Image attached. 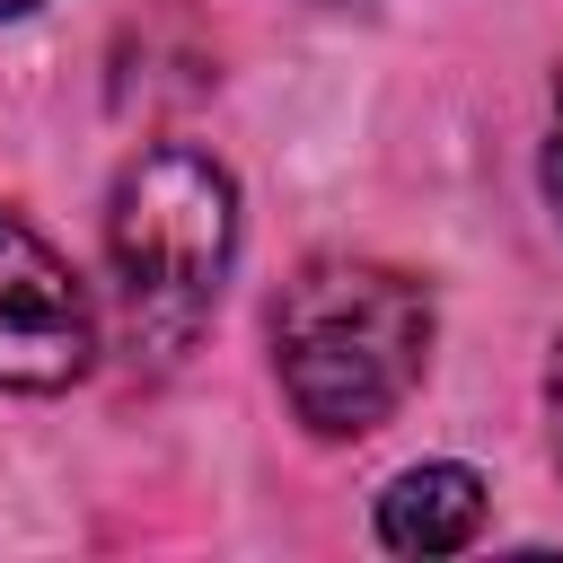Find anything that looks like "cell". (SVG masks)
Segmentation results:
<instances>
[{"mask_svg": "<svg viewBox=\"0 0 563 563\" xmlns=\"http://www.w3.org/2000/svg\"><path fill=\"white\" fill-rule=\"evenodd\" d=\"M545 440H554V466H563V334L545 352Z\"/></svg>", "mask_w": 563, "mask_h": 563, "instance_id": "cell-5", "label": "cell"}, {"mask_svg": "<svg viewBox=\"0 0 563 563\" xmlns=\"http://www.w3.org/2000/svg\"><path fill=\"white\" fill-rule=\"evenodd\" d=\"M238 264V176L194 141H150L106 194V308L114 343L150 369L185 361Z\"/></svg>", "mask_w": 563, "mask_h": 563, "instance_id": "cell-2", "label": "cell"}, {"mask_svg": "<svg viewBox=\"0 0 563 563\" xmlns=\"http://www.w3.org/2000/svg\"><path fill=\"white\" fill-rule=\"evenodd\" d=\"M369 528H378L387 554H457V545L484 537V475L457 466V457H422V466L378 484Z\"/></svg>", "mask_w": 563, "mask_h": 563, "instance_id": "cell-4", "label": "cell"}, {"mask_svg": "<svg viewBox=\"0 0 563 563\" xmlns=\"http://www.w3.org/2000/svg\"><path fill=\"white\" fill-rule=\"evenodd\" d=\"M317 9H343V0H317Z\"/></svg>", "mask_w": 563, "mask_h": 563, "instance_id": "cell-8", "label": "cell"}, {"mask_svg": "<svg viewBox=\"0 0 563 563\" xmlns=\"http://www.w3.org/2000/svg\"><path fill=\"white\" fill-rule=\"evenodd\" d=\"M106 325H97V290L70 273V255L26 229L18 211H0V387L18 396H62L88 378Z\"/></svg>", "mask_w": 563, "mask_h": 563, "instance_id": "cell-3", "label": "cell"}, {"mask_svg": "<svg viewBox=\"0 0 563 563\" xmlns=\"http://www.w3.org/2000/svg\"><path fill=\"white\" fill-rule=\"evenodd\" d=\"M26 9H44V0H0V18H26Z\"/></svg>", "mask_w": 563, "mask_h": 563, "instance_id": "cell-7", "label": "cell"}, {"mask_svg": "<svg viewBox=\"0 0 563 563\" xmlns=\"http://www.w3.org/2000/svg\"><path fill=\"white\" fill-rule=\"evenodd\" d=\"M431 282L378 255H317L273 299V378L317 440H369L431 369Z\"/></svg>", "mask_w": 563, "mask_h": 563, "instance_id": "cell-1", "label": "cell"}, {"mask_svg": "<svg viewBox=\"0 0 563 563\" xmlns=\"http://www.w3.org/2000/svg\"><path fill=\"white\" fill-rule=\"evenodd\" d=\"M545 194L563 211V70H554V123H545Z\"/></svg>", "mask_w": 563, "mask_h": 563, "instance_id": "cell-6", "label": "cell"}]
</instances>
